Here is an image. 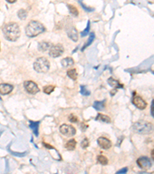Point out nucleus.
<instances>
[{
	"label": "nucleus",
	"mask_w": 154,
	"mask_h": 174,
	"mask_svg": "<svg viewBox=\"0 0 154 174\" xmlns=\"http://www.w3.org/2000/svg\"><path fill=\"white\" fill-rule=\"evenodd\" d=\"M150 114L152 116V118L154 119V100H152V104H151V107H150Z\"/></svg>",
	"instance_id": "7c9ffc66"
},
{
	"label": "nucleus",
	"mask_w": 154,
	"mask_h": 174,
	"mask_svg": "<svg viewBox=\"0 0 154 174\" xmlns=\"http://www.w3.org/2000/svg\"><path fill=\"white\" fill-rule=\"evenodd\" d=\"M67 6H68V9L69 10L70 14H72L73 16H78L79 11H78V9H77V8L75 6H74L72 5H67Z\"/></svg>",
	"instance_id": "aec40b11"
},
{
	"label": "nucleus",
	"mask_w": 154,
	"mask_h": 174,
	"mask_svg": "<svg viewBox=\"0 0 154 174\" xmlns=\"http://www.w3.org/2000/svg\"><path fill=\"white\" fill-rule=\"evenodd\" d=\"M90 21H88V23H87V26H86V28L81 33V36L82 37H84V36H87L88 35V33H90Z\"/></svg>",
	"instance_id": "a878e982"
},
{
	"label": "nucleus",
	"mask_w": 154,
	"mask_h": 174,
	"mask_svg": "<svg viewBox=\"0 0 154 174\" xmlns=\"http://www.w3.org/2000/svg\"><path fill=\"white\" fill-rule=\"evenodd\" d=\"M107 82L112 88H123V84H121L117 80L114 79L113 78H109L108 79Z\"/></svg>",
	"instance_id": "2eb2a0df"
},
{
	"label": "nucleus",
	"mask_w": 154,
	"mask_h": 174,
	"mask_svg": "<svg viewBox=\"0 0 154 174\" xmlns=\"http://www.w3.org/2000/svg\"><path fill=\"white\" fill-rule=\"evenodd\" d=\"M50 63L46 57H39L34 62L33 68L38 73H46L49 70Z\"/></svg>",
	"instance_id": "20e7f679"
},
{
	"label": "nucleus",
	"mask_w": 154,
	"mask_h": 174,
	"mask_svg": "<svg viewBox=\"0 0 154 174\" xmlns=\"http://www.w3.org/2000/svg\"><path fill=\"white\" fill-rule=\"evenodd\" d=\"M132 102L137 108H139L140 110L145 109L147 106V103L140 96L135 95V94H134V97L133 98Z\"/></svg>",
	"instance_id": "1a4fd4ad"
},
{
	"label": "nucleus",
	"mask_w": 154,
	"mask_h": 174,
	"mask_svg": "<svg viewBox=\"0 0 154 174\" xmlns=\"http://www.w3.org/2000/svg\"><path fill=\"white\" fill-rule=\"evenodd\" d=\"M54 89H55V86H53V85H48V86H45L43 88V91H44V93H46L47 94H49L54 91Z\"/></svg>",
	"instance_id": "393cba45"
},
{
	"label": "nucleus",
	"mask_w": 154,
	"mask_h": 174,
	"mask_svg": "<svg viewBox=\"0 0 154 174\" xmlns=\"http://www.w3.org/2000/svg\"><path fill=\"white\" fill-rule=\"evenodd\" d=\"M29 128L32 130L34 135L38 137L39 136V124H40V122H32V121H30L29 122Z\"/></svg>",
	"instance_id": "4468645a"
},
{
	"label": "nucleus",
	"mask_w": 154,
	"mask_h": 174,
	"mask_svg": "<svg viewBox=\"0 0 154 174\" xmlns=\"http://www.w3.org/2000/svg\"><path fill=\"white\" fill-rule=\"evenodd\" d=\"M66 33L68 36L72 41L76 42L78 40V32H77L76 29L72 25H69V26L66 27Z\"/></svg>",
	"instance_id": "9d476101"
},
{
	"label": "nucleus",
	"mask_w": 154,
	"mask_h": 174,
	"mask_svg": "<svg viewBox=\"0 0 154 174\" xmlns=\"http://www.w3.org/2000/svg\"><path fill=\"white\" fill-rule=\"evenodd\" d=\"M89 146H90V142H89L88 139H84L82 141V142H81V146H82V148L86 149V148H87Z\"/></svg>",
	"instance_id": "c85d7f7f"
},
{
	"label": "nucleus",
	"mask_w": 154,
	"mask_h": 174,
	"mask_svg": "<svg viewBox=\"0 0 154 174\" xmlns=\"http://www.w3.org/2000/svg\"><path fill=\"white\" fill-rule=\"evenodd\" d=\"M24 88L26 91L31 94H36L40 91L38 85L32 81H26L24 82Z\"/></svg>",
	"instance_id": "0eeeda50"
},
{
	"label": "nucleus",
	"mask_w": 154,
	"mask_h": 174,
	"mask_svg": "<svg viewBox=\"0 0 154 174\" xmlns=\"http://www.w3.org/2000/svg\"><path fill=\"white\" fill-rule=\"evenodd\" d=\"M80 88H81V91H80V92H81V94H83V95H86V96H89V95H90V91H88L87 89H86V86H80Z\"/></svg>",
	"instance_id": "bb28decb"
},
{
	"label": "nucleus",
	"mask_w": 154,
	"mask_h": 174,
	"mask_svg": "<svg viewBox=\"0 0 154 174\" xmlns=\"http://www.w3.org/2000/svg\"><path fill=\"white\" fill-rule=\"evenodd\" d=\"M104 101H95L93 104V107L97 111H102L104 108Z\"/></svg>",
	"instance_id": "4be33fe9"
},
{
	"label": "nucleus",
	"mask_w": 154,
	"mask_h": 174,
	"mask_svg": "<svg viewBox=\"0 0 154 174\" xmlns=\"http://www.w3.org/2000/svg\"><path fill=\"white\" fill-rule=\"evenodd\" d=\"M64 52V47L62 44H56V45H52L51 46V48L49 49V54L50 56L56 58L60 56Z\"/></svg>",
	"instance_id": "39448f33"
},
{
	"label": "nucleus",
	"mask_w": 154,
	"mask_h": 174,
	"mask_svg": "<svg viewBox=\"0 0 154 174\" xmlns=\"http://www.w3.org/2000/svg\"><path fill=\"white\" fill-rule=\"evenodd\" d=\"M133 130L138 134L148 135L153 132L154 127L150 122L141 120L134 123L133 125Z\"/></svg>",
	"instance_id": "7ed1b4c3"
},
{
	"label": "nucleus",
	"mask_w": 154,
	"mask_h": 174,
	"mask_svg": "<svg viewBox=\"0 0 154 174\" xmlns=\"http://www.w3.org/2000/svg\"><path fill=\"white\" fill-rule=\"evenodd\" d=\"M97 142H98V145L99 146L103 149H105V150H107L111 148L112 146V142L109 139L105 138V137H100L98 139H97Z\"/></svg>",
	"instance_id": "9b49d317"
},
{
	"label": "nucleus",
	"mask_w": 154,
	"mask_h": 174,
	"mask_svg": "<svg viewBox=\"0 0 154 174\" xmlns=\"http://www.w3.org/2000/svg\"><path fill=\"white\" fill-rule=\"evenodd\" d=\"M59 131L60 132L66 136V137H71L73 136L74 135H75V129L70 125H67V124H62L60 127H59Z\"/></svg>",
	"instance_id": "423d86ee"
},
{
	"label": "nucleus",
	"mask_w": 154,
	"mask_h": 174,
	"mask_svg": "<svg viewBox=\"0 0 154 174\" xmlns=\"http://www.w3.org/2000/svg\"><path fill=\"white\" fill-rule=\"evenodd\" d=\"M97 160H98L99 162H100V164H102V165H107V164H108V162H109V161H108V159H107L106 156H103V155L98 156Z\"/></svg>",
	"instance_id": "b1692460"
},
{
	"label": "nucleus",
	"mask_w": 154,
	"mask_h": 174,
	"mask_svg": "<svg viewBox=\"0 0 154 174\" xmlns=\"http://www.w3.org/2000/svg\"><path fill=\"white\" fill-rule=\"evenodd\" d=\"M13 90V86L9 84H0V94L6 95L12 92Z\"/></svg>",
	"instance_id": "f8f14e48"
},
{
	"label": "nucleus",
	"mask_w": 154,
	"mask_h": 174,
	"mask_svg": "<svg viewBox=\"0 0 154 174\" xmlns=\"http://www.w3.org/2000/svg\"><path fill=\"white\" fill-rule=\"evenodd\" d=\"M52 46V44L49 42H46V41H42V42H39L38 44V49L39 51L42 52H45L48 50H49L51 48V46Z\"/></svg>",
	"instance_id": "ddd939ff"
},
{
	"label": "nucleus",
	"mask_w": 154,
	"mask_h": 174,
	"mask_svg": "<svg viewBox=\"0 0 154 174\" xmlns=\"http://www.w3.org/2000/svg\"><path fill=\"white\" fill-rule=\"evenodd\" d=\"M46 30L45 26L39 22L32 20L30 21L26 27V34L28 37L33 38L42 33Z\"/></svg>",
	"instance_id": "f03ea898"
},
{
	"label": "nucleus",
	"mask_w": 154,
	"mask_h": 174,
	"mask_svg": "<svg viewBox=\"0 0 154 174\" xmlns=\"http://www.w3.org/2000/svg\"><path fill=\"white\" fill-rule=\"evenodd\" d=\"M69 121L70 122L75 123V122H78L79 119H78V117H77V116H75L74 114H70L69 116Z\"/></svg>",
	"instance_id": "cd10ccee"
},
{
	"label": "nucleus",
	"mask_w": 154,
	"mask_h": 174,
	"mask_svg": "<svg viewBox=\"0 0 154 174\" xmlns=\"http://www.w3.org/2000/svg\"><path fill=\"white\" fill-rule=\"evenodd\" d=\"M67 75L69 78H71L73 81H75L77 79V77H78V74H77V71L75 68L69 70L67 71Z\"/></svg>",
	"instance_id": "6ab92c4d"
},
{
	"label": "nucleus",
	"mask_w": 154,
	"mask_h": 174,
	"mask_svg": "<svg viewBox=\"0 0 154 174\" xmlns=\"http://www.w3.org/2000/svg\"><path fill=\"white\" fill-rule=\"evenodd\" d=\"M75 146H76V142H75V139H72L69 140V141L66 142V144L65 145V149H66L72 151V150H74V149H75Z\"/></svg>",
	"instance_id": "a211bd4d"
},
{
	"label": "nucleus",
	"mask_w": 154,
	"mask_h": 174,
	"mask_svg": "<svg viewBox=\"0 0 154 174\" xmlns=\"http://www.w3.org/2000/svg\"><path fill=\"white\" fill-rule=\"evenodd\" d=\"M27 16H28V13L27 12L22 9H19V12H18V16L20 20H25L26 18H27Z\"/></svg>",
	"instance_id": "5701e85b"
},
{
	"label": "nucleus",
	"mask_w": 154,
	"mask_h": 174,
	"mask_svg": "<svg viewBox=\"0 0 154 174\" xmlns=\"http://www.w3.org/2000/svg\"><path fill=\"white\" fill-rule=\"evenodd\" d=\"M61 64L63 67H69L74 64V61L71 57H65L61 61Z\"/></svg>",
	"instance_id": "dca6fc26"
},
{
	"label": "nucleus",
	"mask_w": 154,
	"mask_h": 174,
	"mask_svg": "<svg viewBox=\"0 0 154 174\" xmlns=\"http://www.w3.org/2000/svg\"><path fill=\"white\" fill-rule=\"evenodd\" d=\"M127 171H128V168L127 167H124V168L121 169L120 170H119L116 173H126Z\"/></svg>",
	"instance_id": "2f4dec72"
},
{
	"label": "nucleus",
	"mask_w": 154,
	"mask_h": 174,
	"mask_svg": "<svg viewBox=\"0 0 154 174\" xmlns=\"http://www.w3.org/2000/svg\"><path fill=\"white\" fill-rule=\"evenodd\" d=\"M136 163L137 165L139 166V167L142 169H144V170H147L149 169L151 166H152V163H151V161L149 160V158L146 157V156H142V157H139L137 161H136Z\"/></svg>",
	"instance_id": "6e6552de"
},
{
	"label": "nucleus",
	"mask_w": 154,
	"mask_h": 174,
	"mask_svg": "<svg viewBox=\"0 0 154 174\" xmlns=\"http://www.w3.org/2000/svg\"><path fill=\"white\" fill-rule=\"evenodd\" d=\"M94 39H95V34H94V33H90V38L88 39V41L86 43V44L84 45V46H83V48H82V50H84L87 46H89L93 42V40H94Z\"/></svg>",
	"instance_id": "412c9836"
},
{
	"label": "nucleus",
	"mask_w": 154,
	"mask_h": 174,
	"mask_svg": "<svg viewBox=\"0 0 154 174\" xmlns=\"http://www.w3.org/2000/svg\"><path fill=\"white\" fill-rule=\"evenodd\" d=\"M96 119L98 121H100L102 122H106V123H109L111 122V119L109 116L103 114H99L97 115V117L96 118Z\"/></svg>",
	"instance_id": "f3484780"
},
{
	"label": "nucleus",
	"mask_w": 154,
	"mask_h": 174,
	"mask_svg": "<svg viewBox=\"0 0 154 174\" xmlns=\"http://www.w3.org/2000/svg\"><path fill=\"white\" fill-rule=\"evenodd\" d=\"M3 33L4 37L12 42L16 41L20 36V29L17 23H9L4 26L3 28Z\"/></svg>",
	"instance_id": "f257e3e1"
},
{
	"label": "nucleus",
	"mask_w": 154,
	"mask_h": 174,
	"mask_svg": "<svg viewBox=\"0 0 154 174\" xmlns=\"http://www.w3.org/2000/svg\"><path fill=\"white\" fill-rule=\"evenodd\" d=\"M79 3H80V5L82 6V7H83V9H84L86 12H92V11H93V10H94V9H92V8H90V7H86V6H85V5L82 3L81 0H80Z\"/></svg>",
	"instance_id": "c756f323"
},
{
	"label": "nucleus",
	"mask_w": 154,
	"mask_h": 174,
	"mask_svg": "<svg viewBox=\"0 0 154 174\" xmlns=\"http://www.w3.org/2000/svg\"><path fill=\"white\" fill-rule=\"evenodd\" d=\"M151 157H152V160L154 161V149L152 150V152H151Z\"/></svg>",
	"instance_id": "473e14b6"
},
{
	"label": "nucleus",
	"mask_w": 154,
	"mask_h": 174,
	"mask_svg": "<svg viewBox=\"0 0 154 174\" xmlns=\"http://www.w3.org/2000/svg\"><path fill=\"white\" fill-rule=\"evenodd\" d=\"M7 3H14L16 2V0H6Z\"/></svg>",
	"instance_id": "72a5a7b5"
}]
</instances>
